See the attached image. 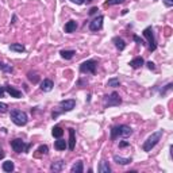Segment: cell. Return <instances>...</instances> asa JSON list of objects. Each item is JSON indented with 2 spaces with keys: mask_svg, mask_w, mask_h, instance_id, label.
I'll return each instance as SVG.
<instances>
[{
  "mask_svg": "<svg viewBox=\"0 0 173 173\" xmlns=\"http://www.w3.org/2000/svg\"><path fill=\"white\" fill-rule=\"evenodd\" d=\"M131 134H133V130H131V127L126 126V124H120V126H115L111 128V140H116L118 137L126 138Z\"/></svg>",
  "mask_w": 173,
  "mask_h": 173,
  "instance_id": "6da1fadb",
  "label": "cell"
},
{
  "mask_svg": "<svg viewBox=\"0 0 173 173\" xmlns=\"http://www.w3.org/2000/svg\"><path fill=\"white\" fill-rule=\"evenodd\" d=\"M161 137H162V130H158V131H155V133H153L146 141H145V144H144V146H142V149H144L145 151H150L151 149H153L155 145L160 142Z\"/></svg>",
  "mask_w": 173,
  "mask_h": 173,
  "instance_id": "7a4b0ae2",
  "label": "cell"
},
{
  "mask_svg": "<svg viewBox=\"0 0 173 173\" xmlns=\"http://www.w3.org/2000/svg\"><path fill=\"white\" fill-rule=\"evenodd\" d=\"M10 116H11V120L16 124V126H25V124L27 123V120H29L26 112H23L22 110H12Z\"/></svg>",
  "mask_w": 173,
  "mask_h": 173,
  "instance_id": "3957f363",
  "label": "cell"
},
{
  "mask_svg": "<svg viewBox=\"0 0 173 173\" xmlns=\"http://www.w3.org/2000/svg\"><path fill=\"white\" fill-rule=\"evenodd\" d=\"M11 147L14 149V151H16V153H22V151H26L30 149V144H25V141H22L20 138H16V140H14L11 142Z\"/></svg>",
  "mask_w": 173,
  "mask_h": 173,
  "instance_id": "277c9868",
  "label": "cell"
},
{
  "mask_svg": "<svg viewBox=\"0 0 173 173\" xmlns=\"http://www.w3.org/2000/svg\"><path fill=\"white\" fill-rule=\"evenodd\" d=\"M122 103V99L119 97V95L116 92H112L111 95H108V96L104 97V104H106V107H114V106H119Z\"/></svg>",
  "mask_w": 173,
  "mask_h": 173,
  "instance_id": "5b68a950",
  "label": "cell"
},
{
  "mask_svg": "<svg viewBox=\"0 0 173 173\" xmlns=\"http://www.w3.org/2000/svg\"><path fill=\"white\" fill-rule=\"evenodd\" d=\"M144 37L147 39L149 46H150V50H151V52H153V50H155V47H157V43H155V38H154L153 29H151V27H146V29L144 30Z\"/></svg>",
  "mask_w": 173,
  "mask_h": 173,
  "instance_id": "8992f818",
  "label": "cell"
},
{
  "mask_svg": "<svg viewBox=\"0 0 173 173\" xmlns=\"http://www.w3.org/2000/svg\"><path fill=\"white\" fill-rule=\"evenodd\" d=\"M96 66H97V62L93 60H89V61H85L80 65V72L81 73H95L96 70Z\"/></svg>",
  "mask_w": 173,
  "mask_h": 173,
  "instance_id": "52a82bcc",
  "label": "cell"
},
{
  "mask_svg": "<svg viewBox=\"0 0 173 173\" xmlns=\"http://www.w3.org/2000/svg\"><path fill=\"white\" fill-rule=\"evenodd\" d=\"M103 15H99L96 19H93L92 22L89 23V29H91V31H97V30H100L101 27H103Z\"/></svg>",
  "mask_w": 173,
  "mask_h": 173,
  "instance_id": "ba28073f",
  "label": "cell"
},
{
  "mask_svg": "<svg viewBox=\"0 0 173 173\" xmlns=\"http://www.w3.org/2000/svg\"><path fill=\"white\" fill-rule=\"evenodd\" d=\"M61 108H62L64 111H72L74 106H76V100L74 99H69V100H62L60 103Z\"/></svg>",
  "mask_w": 173,
  "mask_h": 173,
  "instance_id": "9c48e42d",
  "label": "cell"
},
{
  "mask_svg": "<svg viewBox=\"0 0 173 173\" xmlns=\"http://www.w3.org/2000/svg\"><path fill=\"white\" fill-rule=\"evenodd\" d=\"M4 88H6V92L8 93L11 97H16V99L22 97V92H20V91H18V89H15L14 87H11V85H6Z\"/></svg>",
  "mask_w": 173,
  "mask_h": 173,
  "instance_id": "30bf717a",
  "label": "cell"
},
{
  "mask_svg": "<svg viewBox=\"0 0 173 173\" xmlns=\"http://www.w3.org/2000/svg\"><path fill=\"white\" fill-rule=\"evenodd\" d=\"M53 87H54L53 81L49 80V79H45L42 83H41V89H42L43 92H50V91L53 89Z\"/></svg>",
  "mask_w": 173,
  "mask_h": 173,
  "instance_id": "8fae6325",
  "label": "cell"
},
{
  "mask_svg": "<svg viewBox=\"0 0 173 173\" xmlns=\"http://www.w3.org/2000/svg\"><path fill=\"white\" fill-rule=\"evenodd\" d=\"M74 146H76V137H74V130L73 128H69V150H73Z\"/></svg>",
  "mask_w": 173,
  "mask_h": 173,
  "instance_id": "7c38bea8",
  "label": "cell"
},
{
  "mask_svg": "<svg viewBox=\"0 0 173 173\" xmlns=\"http://www.w3.org/2000/svg\"><path fill=\"white\" fill-rule=\"evenodd\" d=\"M144 65V58L142 57H137V58H134L133 61H130V66L133 68V69H138V68H141Z\"/></svg>",
  "mask_w": 173,
  "mask_h": 173,
  "instance_id": "4fadbf2b",
  "label": "cell"
},
{
  "mask_svg": "<svg viewBox=\"0 0 173 173\" xmlns=\"http://www.w3.org/2000/svg\"><path fill=\"white\" fill-rule=\"evenodd\" d=\"M84 171V167H83V162L81 161H77L73 164V167L70 168V172L72 173H83Z\"/></svg>",
  "mask_w": 173,
  "mask_h": 173,
  "instance_id": "5bb4252c",
  "label": "cell"
},
{
  "mask_svg": "<svg viewBox=\"0 0 173 173\" xmlns=\"http://www.w3.org/2000/svg\"><path fill=\"white\" fill-rule=\"evenodd\" d=\"M114 41V43H115V46H116V49L118 50H124V47H126V43H124V41L122 39V38H119V37H115V38L112 39Z\"/></svg>",
  "mask_w": 173,
  "mask_h": 173,
  "instance_id": "9a60e30c",
  "label": "cell"
},
{
  "mask_svg": "<svg viewBox=\"0 0 173 173\" xmlns=\"http://www.w3.org/2000/svg\"><path fill=\"white\" fill-rule=\"evenodd\" d=\"M54 147H56L57 150H65V149L68 147V144H66V141H64V140H61V138H58V140L54 142Z\"/></svg>",
  "mask_w": 173,
  "mask_h": 173,
  "instance_id": "2e32d148",
  "label": "cell"
},
{
  "mask_svg": "<svg viewBox=\"0 0 173 173\" xmlns=\"http://www.w3.org/2000/svg\"><path fill=\"white\" fill-rule=\"evenodd\" d=\"M64 161H57V162H53L52 167H50V171L52 172H61L64 169Z\"/></svg>",
  "mask_w": 173,
  "mask_h": 173,
  "instance_id": "e0dca14e",
  "label": "cell"
},
{
  "mask_svg": "<svg viewBox=\"0 0 173 173\" xmlns=\"http://www.w3.org/2000/svg\"><path fill=\"white\" fill-rule=\"evenodd\" d=\"M76 29H77V23L74 20H69L65 25V33H73L76 31Z\"/></svg>",
  "mask_w": 173,
  "mask_h": 173,
  "instance_id": "ac0fdd59",
  "label": "cell"
},
{
  "mask_svg": "<svg viewBox=\"0 0 173 173\" xmlns=\"http://www.w3.org/2000/svg\"><path fill=\"white\" fill-rule=\"evenodd\" d=\"M114 161L116 164H120V165H127L131 162V158H124V157H120V155H114Z\"/></svg>",
  "mask_w": 173,
  "mask_h": 173,
  "instance_id": "d6986e66",
  "label": "cell"
},
{
  "mask_svg": "<svg viewBox=\"0 0 173 173\" xmlns=\"http://www.w3.org/2000/svg\"><path fill=\"white\" fill-rule=\"evenodd\" d=\"M97 171H99L100 173H110L111 172V168H110V165H108V162L101 161L100 165H99V168H97Z\"/></svg>",
  "mask_w": 173,
  "mask_h": 173,
  "instance_id": "ffe728a7",
  "label": "cell"
},
{
  "mask_svg": "<svg viewBox=\"0 0 173 173\" xmlns=\"http://www.w3.org/2000/svg\"><path fill=\"white\" fill-rule=\"evenodd\" d=\"M10 50H12V52H18V53H23L25 52V46L22 45V43H12V45H10Z\"/></svg>",
  "mask_w": 173,
  "mask_h": 173,
  "instance_id": "44dd1931",
  "label": "cell"
},
{
  "mask_svg": "<svg viewBox=\"0 0 173 173\" xmlns=\"http://www.w3.org/2000/svg\"><path fill=\"white\" fill-rule=\"evenodd\" d=\"M60 54H61V57H62V58H65V60H70V58H72V57H73L76 53H74V50H61Z\"/></svg>",
  "mask_w": 173,
  "mask_h": 173,
  "instance_id": "7402d4cb",
  "label": "cell"
},
{
  "mask_svg": "<svg viewBox=\"0 0 173 173\" xmlns=\"http://www.w3.org/2000/svg\"><path fill=\"white\" fill-rule=\"evenodd\" d=\"M14 162L12 161H6V162H3V171L4 172H12L14 171Z\"/></svg>",
  "mask_w": 173,
  "mask_h": 173,
  "instance_id": "603a6c76",
  "label": "cell"
},
{
  "mask_svg": "<svg viewBox=\"0 0 173 173\" xmlns=\"http://www.w3.org/2000/svg\"><path fill=\"white\" fill-rule=\"evenodd\" d=\"M52 134H53V137H56V138H61V137H62V134H64V130L60 126H56L53 128Z\"/></svg>",
  "mask_w": 173,
  "mask_h": 173,
  "instance_id": "cb8c5ba5",
  "label": "cell"
},
{
  "mask_svg": "<svg viewBox=\"0 0 173 173\" xmlns=\"http://www.w3.org/2000/svg\"><path fill=\"white\" fill-rule=\"evenodd\" d=\"M120 81L119 79H116V77H114V79H110L107 81V87H119Z\"/></svg>",
  "mask_w": 173,
  "mask_h": 173,
  "instance_id": "d4e9b609",
  "label": "cell"
},
{
  "mask_svg": "<svg viewBox=\"0 0 173 173\" xmlns=\"http://www.w3.org/2000/svg\"><path fill=\"white\" fill-rule=\"evenodd\" d=\"M124 0H107L106 2V6H115V4H120L123 3Z\"/></svg>",
  "mask_w": 173,
  "mask_h": 173,
  "instance_id": "484cf974",
  "label": "cell"
},
{
  "mask_svg": "<svg viewBox=\"0 0 173 173\" xmlns=\"http://www.w3.org/2000/svg\"><path fill=\"white\" fill-rule=\"evenodd\" d=\"M8 111V107H7L6 103H0V114H4Z\"/></svg>",
  "mask_w": 173,
  "mask_h": 173,
  "instance_id": "4316f807",
  "label": "cell"
},
{
  "mask_svg": "<svg viewBox=\"0 0 173 173\" xmlns=\"http://www.w3.org/2000/svg\"><path fill=\"white\" fill-rule=\"evenodd\" d=\"M47 146L46 145H43V146H39V149H38V151H39V154H47Z\"/></svg>",
  "mask_w": 173,
  "mask_h": 173,
  "instance_id": "83f0119b",
  "label": "cell"
},
{
  "mask_svg": "<svg viewBox=\"0 0 173 173\" xmlns=\"http://www.w3.org/2000/svg\"><path fill=\"white\" fill-rule=\"evenodd\" d=\"M27 76H29V79L31 80L33 83H37V81H38V79H39V77L37 76V74H33V73H29V74H27Z\"/></svg>",
  "mask_w": 173,
  "mask_h": 173,
  "instance_id": "f1b7e54d",
  "label": "cell"
},
{
  "mask_svg": "<svg viewBox=\"0 0 173 173\" xmlns=\"http://www.w3.org/2000/svg\"><path fill=\"white\" fill-rule=\"evenodd\" d=\"M134 41H135V42H137V43H140L141 46H144V45H145L144 39H142V38H140V37H138V35H134Z\"/></svg>",
  "mask_w": 173,
  "mask_h": 173,
  "instance_id": "f546056e",
  "label": "cell"
},
{
  "mask_svg": "<svg viewBox=\"0 0 173 173\" xmlns=\"http://www.w3.org/2000/svg\"><path fill=\"white\" fill-rule=\"evenodd\" d=\"M0 68L3 70H7V72H12V66H7L6 64H0Z\"/></svg>",
  "mask_w": 173,
  "mask_h": 173,
  "instance_id": "4dcf8cb0",
  "label": "cell"
},
{
  "mask_svg": "<svg viewBox=\"0 0 173 173\" xmlns=\"http://www.w3.org/2000/svg\"><path fill=\"white\" fill-rule=\"evenodd\" d=\"M164 4L167 7H172L173 6V0H164Z\"/></svg>",
  "mask_w": 173,
  "mask_h": 173,
  "instance_id": "1f68e13d",
  "label": "cell"
},
{
  "mask_svg": "<svg viewBox=\"0 0 173 173\" xmlns=\"http://www.w3.org/2000/svg\"><path fill=\"white\" fill-rule=\"evenodd\" d=\"M147 68H149V69H150V70H154V69H155L154 64L151 62V61H150V62H147Z\"/></svg>",
  "mask_w": 173,
  "mask_h": 173,
  "instance_id": "d6a6232c",
  "label": "cell"
},
{
  "mask_svg": "<svg viewBox=\"0 0 173 173\" xmlns=\"http://www.w3.org/2000/svg\"><path fill=\"white\" fill-rule=\"evenodd\" d=\"M128 146V142L127 141H123V142H120L119 144V147H127Z\"/></svg>",
  "mask_w": 173,
  "mask_h": 173,
  "instance_id": "836d02e7",
  "label": "cell"
},
{
  "mask_svg": "<svg viewBox=\"0 0 173 173\" xmlns=\"http://www.w3.org/2000/svg\"><path fill=\"white\" fill-rule=\"evenodd\" d=\"M4 155H6V153H4V150H3V147L0 146V160H3L4 158Z\"/></svg>",
  "mask_w": 173,
  "mask_h": 173,
  "instance_id": "e575fe53",
  "label": "cell"
},
{
  "mask_svg": "<svg viewBox=\"0 0 173 173\" xmlns=\"http://www.w3.org/2000/svg\"><path fill=\"white\" fill-rule=\"evenodd\" d=\"M4 92H6V88L4 87H0V97L4 96Z\"/></svg>",
  "mask_w": 173,
  "mask_h": 173,
  "instance_id": "d590c367",
  "label": "cell"
},
{
  "mask_svg": "<svg viewBox=\"0 0 173 173\" xmlns=\"http://www.w3.org/2000/svg\"><path fill=\"white\" fill-rule=\"evenodd\" d=\"M97 12V8H96V7H93V8H91V11H89V14H91V15H93V14H96Z\"/></svg>",
  "mask_w": 173,
  "mask_h": 173,
  "instance_id": "8d00e7d4",
  "label": "cell"
},
{
  "mask_svg": "<svg viewBox=\"0 0 173 173\" xmlns=\"http://www.w3.org/2000/svg\"><path fill=\"white\" fill-rule=\"evenodd\" d=\"M70 2L76 3V4H83V3H84V0H70Z\"/></svg>",
  "mask_w": 173,
  "mask_h": 173,
  "instance_id": "74e56055",
  "label": "cell"
},
{
  "mask_svg": "<svg viewBox=\"0 0 173 173\" xmlns=\"http://www.w3.org/2000/svg\"><path fill=\"white\" fill-rule=\"evenodd\" d=\"M92 0H84V3H91Z\"/></svg>",
  "mask_w": 173,
  "mask_h": 173,
  "instance_id": "f35d334b",
  "label": "cell"
}]
</instances>
